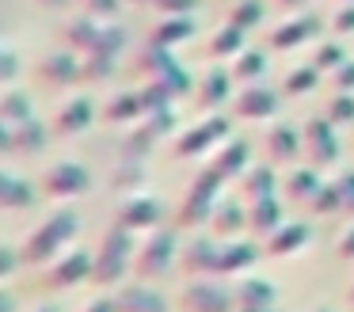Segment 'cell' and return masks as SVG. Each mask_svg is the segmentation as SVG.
<instances>
[{
	"instance_id": "obj_20",
	"label": "cell",
	"mask_w": 354,
	"mask_h": 312,
	"mask_svg": "<svg viewBox=\"0 0 354 312\" xmlns=\"http://www.w3.org/2000/svg\"><path fill=\"white\" fill-rule=\"evenodd\" d=\"M308 240H313V228L305 221H286L274 236H267V251L270 255H297L308 248Z\"/></svg>"
},
{
	"instance_id": "obj_16",
	"label": "cell",
	"mask_w": 354,
	"mask_h": 312,
	"mask_svg": "<svg viewBox=\"0 0 354 312\" xmlns=\"http://www.w3.org/2000/svg\"><path fill=\"white\" fill-rule=\"evenodd\" d=\"M95 118V103L88 95H73L57 107V118H54V129L62 137H73V134H84Z\"/></svg>"
},
{
	"instance_id": "obj_40",
	"label": "cell",
	"mask_w": 354,
	"mask_h": 312,
	"mask_svg": "<svg viewBox=\"0 0 354 312\" xmlns=\"http://www.w3.org/2000/svg\"><path fill=\"white\" fill-rule=\"evenodd\" d=\"M115 65H118V57H107V53H88L84 80H107V76H115Z\"/></svg>"
},
{
	"instance_id": "obj_11",
	"label": "cell",
	"mask_w": 354,
	"mask_h": 312,
	"mask_svg": "<svg viewBox=\"0 0 354 312\" xmlns=\"http://www.w3.org/2000/svg\"><path fill=\"white\" fill-rule=\"evenodd\" d=\"M35 76H39L46 88H73L77 80H84V65H80L73 53H50V57L39 61Z\"/></svg>"
},
{
	"instance_id": "obj_47",
	"label": "cell",
	"mask_w": 354,
	"mask_h": 312,
	"mask_svg": "<svg viewBox=\"0 0 354 312\" xmlns=\"http://www.w3.org/2000/svg\"><path fill=\"white\" fill-rule=\"evenodd\" d=\"M156 8L164 15H191L198 8V0H156Z\"/></svg>"
},
{
	"instance_id": "obj_45",
	"label": "cell",
	"mask_w": 354,
	"mask_h": 312,
	"mask_svg": "<svg viewBox=\"0 0 354 312\" xmlns=\"http://www.w3.org/2000/svg\"><path fill=\"white\" fill-rule=\"evenodd\" d=\"M19 263H24V259H19V251H12L8 244H0V282L12 278V270H16Z\"/></svg>"
},
{
	"instance_id": "obj_39",
	"label": "cell",
	"mask_w": 354,
	"mask_h": 312,
	"mask_svg": "<svg viewBox=\"0 0 354 312\" xmlns=\"http://www.w3.org/2000/svg\"><path fill=\"white\" fill-rule=\"evenodd\" d=\"M328 118L335 122V126H346V122H354V91H339V95H331Z\"/></svg>"
},
{
	"instance_id": "obj_38",
	"label": "cell",
	"mask_w": 354,
	"mask_h": 312,
	"mask_svg": "<svg viewBox=\"0 0 354 312\" xmlns=\"http://www.w3.org/2000/svg\"><path fill=\"white\" fill-rule=\"evenodd\" d=\"M263 73H267V57H263V53H252V50H244V53H240V61L232 65V76L244 80V84H255Z\"/></svg>"
},
{
	"instance_id": "obj_1",
	"label": "cell",
	"mask_w": 354,
	"mask_h": 312,
	"mask_svg": "<svg viewBox=\"0 0 354 312\" xmlns=\"http://www.w3.org/2000/svg\"><path fill=\"white\" fill-rule=\"evenodd\" d=\"M80 221L73 210H57L50 213L42 225H35L31 232H27L24 248H19V259H24L27 266H46L50 259H57L65 248H69V240L77 236Z\"/></svg>"
},
{
	"instance_id": "obj_41",
	"label": "cell",
	"mask_w": 354,
	"mask_h": 312,
	"mask_svg": "<svg viewBox=\"0 0 354 312\" xmlns=\"http://www.w3.org/2000/svg\"><path fill=\"white\" fill-rule=\"evenodd\" d=\"M263 19V4L259 0H240L236 8H232V15H229V23H236V27H255V23Z\"/></svg>"
},
{
	"instance_id": "obj_59",
	"label": "cell",
	"mask_w": 354,
	"mask_h": 312,
	"mask_svg": "<svg viewBox=\"0 0 354 312\" xmlns=\"http://www.w3.org/2000/svg\"><path fill=\"white\" fill-rule=\"evenodd\" d=\"M316 312H335V309H316Z\"/></svg>"
},
{
	"instance_id": "obj_15",
	"label": "cell",
	"mask_w": 354,
	"mask_h": 312,
	"mask_svg": "<svg viewBox=\"0 0 354 312\" xmlns=\"http://www.w3.org/2000/svg\"><path fill=\"white\" fill-rule=\"evenodd\" d=\"M278 103H282V95H278L274 88H263V84H248V88L236 95L232 111H236L240 118H274V114H278Z\"/></svg>"
},
{
	"instance_id": "obj_53",
	"label": "cell",
	"mask_w": 354,
	"mask_h": 312,
	"mask_svg": "<svg viewBox=\"0 0 354 312\" xmlns=\"http://www.w3.org/2000/svg\"><path fill=\"white\" fill-rule=\"evenodd\" d=\"M88 4V12L92 15H111V12H118V0H84Z\"/></svg>"
},
{
	"instance_id": "obj_10",
	"label": "cell",
	"mask_w": 354,
	"mask_h": 312,
	"mask_svg": "<svg viewBox=\"0 0 354 312\" xmlns=\"http://www.w3.org/2000/svg\"><path fill=\"white\" fill-rule=\"evenodd\" d=\"M305 152L313 160V167H331L339 164V134L335 122L324 114V118H313L305 126Z\"/></svg>"
},
{
	"instance_id": "obj_26",
	"label": "cell",
	"mask_w": 354,
	"mask_h": 312,
	"mask_svg": "<svg viewBox=\"0 0 354 312\" xmlns=\"http://www.w3.org/2000/svg\"><path fill=\"white\" fill-rule=\"evenodd\" d=\"M103 118L111 122H141L145 118V103H141V91H115L103 107Z\"/></svg>"
},
{
	"instance_id": "obj_7",
	"label": "cell",
	"mask_w": 354,
	"mask_h": 312,
	"mask_svg": "<svg viewBox=\"0 0 354 312\" xmlns=\"http://www.w3.org/2000/svg\"><path fill=\"white\" fill-rule=\"evenodd\" d=\"M92 263L95 255H88L84 248H65L57 259L46 263V274H42V286L46 289H69L77 282L92 278Z\"/></svg>"
},
{
	"instance_id": "obj_13",
	"label": "cell",
	"mask_w": 354,
	"mask_h": 312,
	"mask_svg": "<svg viewBox=\"0 0 354 312\" xmlns=\"http://www.w3.org/2000/svg\"><path fill=\"white\" fill-rule=\"evenodd\" d=\"M115 297H118V312H168V297L156 286H149L145 278L122 286Z\"/></svg>"
},
{
	"instance_id": "obj_27",
	"label": "cell",
	"mask_w": 354,
	"mask_h": 312,
	"mask_svg": "<svg viewBox=\"0 0 354 312\" xmlns=\"http://www.w3.org/2000/svg\"><path fill=\"white\" fill-rule=\"evenodd\" d=\"M255 244L248 240H225L221 244V259H217V274H236V270H248L255 263Z\"/></svg>"
},
{
	"instance_id": "obj_14",
	"label": "cell",
	"mask_w": 354,
	"mask_h": 312,
	"mask_svg": "<svg viewBox=\"0 0 354 312\" xmlns=\"http://www.w3.org/2000/svg\"><path fill=\"white\" fill-rule=\"evenodd\" d=\"M232 301H236V312H244V309H274L278 289L270 286L267 278H259V274H248V278L232 282Z\"/></svg>"
},
{
	"instance_id": "obj_19",
	"label": "cell",
	"mask_w": 354,
	"mask_h": 312,
	"mask_svg": "<svg viewBox=\"0 0 354 312\" xmlns=\"http://www.w3.org/2000/svg\"><path fill=\"white\" fill-rule=\"evenodd\" d=\"M214 167L221 179H236V175H244L248 167H252V149H248V141H225L221 149H217V156H214Z\"/></svg>"
},
{
	"instance_id": "obj_22",
	"label": "cell",
	"mask_w": 354,
	"mask_h": 312,
	"mask_svg": "<svg viewBox=\"0 0 354 312\" xmlns=\"http://www.w3.org/2000/svg\"><path fill=\"white\" fill-rule=\"evenodd\" d=\"M301 149H305V141H301V134L293 126L274 122V126L267 129V156L274 160V164H290Z\"/></svg>"
},
{
	"instance_id": "obj_46",
	"label": "cell",
	"mask_w": 354,
	"mask_h": 312,
	"mask_svg": "<svg viewBox=\"0 0 354 312\" xmlns=\"http://www.w3.org/2000/svg\"><path fill=\"white\" fill-rule=\"evenodd\" d=\"M16 73H19V61H16V53H12L8 46H0V84H8Z\"/></svg>"
},
{
	"instance_id": "obj_5",
	"label": "cell",
	"mask_w": 354,
	"mask_h": 312,
	"mask_svg": "<svg viewBox=\"0 0 354 312\" xmlns=\"http://www.w3.org/2000/svg\"><path fill=\"white\" fill-rule=\"evenodd\" d=\"M179 309L183 312H232L236 309V301H232V286L217 282L214 274L191 278L183 289H179Z\"/></svg>"
},
{
	"instance_id": "obj_4",
	"label": "cell",
	"mask_w": 354,
	"mask_h": 312,
	"mask_svg": "<svg viewBox=\"0 0 354 312\" xmlns=\"http://www.w3.org/2000/svg\"><path fill=\"white\" fill-rule=\"evenodd\" d=\"M176 263H179V240H176V232H168V228H164V232L156 228V232L149 236V240H141L138 251H133V274L145 278V282L164 278Z\"/></svg>"
},
{
	"instance_id": "obj_60",
	"label": "cell",
	"mask_w": 354,
	"mask_h": 312,
	"mask_svg": "<svg viewBox=\"0 0 354 312\" xmlns=\"http://www.w3.org/2000/svg\"><path fill=\"white\" fill-rule=\"evenodd\" d=\"M351 301H354V282H351Z\"/></svg>"
},
{
	"instance_id": "obj_28",
	"label": "cell",
	"mask_w": 354,
	"mask_h": 312,
	"mask_svg": "<svg viewBox=\"0 0 354 312\" xmlns=\"http://www.w3.org/2000/svg\"><path fill=\"white\" fill-rule=\"evenodd\" d=\"M138 73L145 76V80H153V76H164L168 68H176V57H171V46H160V42H149L145 50L138 53Z\"/></svg>"
},
{
	"instance_id": "obj_12",
	"label": "cell",
	"mask_w": 354,
	"mask_h": 312,
	"mask_svg": "<svg viewBox=\"0 0 354 312\" xmlns=\"http://www.w3.org/2000/svg\"><path fill=\"white\" fill-rule=\"evenodd\" d=\"M217 259H221V244L209 240V236H198V240H191L183 251H179V266H183L191 278L217 274Z\"/></svg>"
},
{
	"instance_id": "obj_29",
	"label": "cell",
	"mask_w": 354,
	"mask_h": 312,
	"mask_svg": "<svg viewBox=\"0 0 354 312\" xmlns=\"http://www.w3.org/2000/svg\"><path fill=\"white\" fill-rule=\"evenodd\" d=\"M100 38H103V23H95L92 15L73 19L69 30H65V42L73 46V53H92L95 46H100Z\"/></svg>"
},
{
	"instance_id": "obj_23",
	"label": "cell",
	"mask_w": 354,
	"mask_h": 312,
	"mask_svg": "<svg viewBox=\"0 0 354 312\" xmlns=\"http://www.w3.org/2000/svg\"><path fill=\"white\" fill-rule=\"evenodd\" d=\"M209 225H214V236L217 240H236L240 232L248 228V210L240 202H217L214 217H209Z\"/></svg>"
},
{
	"instance_id": "obj_6",
	"label": "cell",
	"mask_w": 354,
	"mask_h": 312,
	"mask_svg": "<svg viewBox=\"0 0 354 312\" xmlns=\"http://www.w3.org/2000/svg\"><path fill=\"white\" fill-rule=\"evenodd\" d=\"M92 187V175H88L84 164H73V160H57V164H50L46 172H42V198H50V202H69V198H80L84 190Z\"/></svg>"
},
{
	"instance_id": "obj_30",
	"label": "cell",
	"mask_w": 354,
	"mask_h": 312,
	"mask_svg": "<svg viewBox=\"0 0 354 312\" xmlns=\"http://www.w3.org/2000/svg\"><path fill=\"white\" fill-rule=\"evenodd\" d=\"M145 183V160H118L111 167V190L118 194H138V187Z\"/></svg>"
},
{
	"instance_id": "obj_18",
	"label": "cell",
	"mask_w": 354,
	"mask_h": 312,
	"mask_svg": "<svg viewBox=\"0 0 354 312\" xmlns=\"http://www.w3.org/2000/svg\"><path fill=\"white\" fill-rule=\"evenodd\" d=\"M42 190H35L24 175L0 172V210H31Z\"/></svg>"
},
{
	"instance_id": "obj_51",
	"label": "cell",
	"mask_w": 354,
	"mask_h": 312,
	"mask_svg": "<svg viewBox=\"0 0 354 312\" xmlns=\"http://www.w3.org/2000/svg\"><path fill=\"white\" fill-rule=\"evenodd\" d=\"M339 259H346V263H354V225L346 228L343 236H339Z\"/></svg>"
},
{
	"instance_id": "obj_3",
	"label": "cell",
	"mask_w": 354,
	"mask_h": 312,
	"mask_svg": "<svg viewBox=\"0 0 354 312\" xmlns=\"http://www.w3.org/2000/svg\"><path fill=\"white\" fill-rule=\"evenodd\" d=\"M221 183H225L221 175H217L214 167H206V172L187 187L183 202H179V213H176L179 228H198L214 217L217 202H221Z\"/></svg>"
},
{
	"instance_id": "obj_54",
	"label": "cell",
	"mask_w": 354,
	"mask_h": 312,
	"mask_svg": "<svg viewBox=\"0 0 354 312\" xmlns=\"http://www.w3.org/2000/svg\"><path fill=\"white\" fill-rule=\"evenodd\" d=\"M0 312H16V297L8 289H0Z\"/></svg>"
},
{
	"instance_id": "obj_2",
	"label": "cell",
	"mask_w": 354,
	"mask_h": 312,
	"mask_svg": "<svg viewBox=\"0 0 354 312\" xmlns=\"http://www.w3.org/2000/svg\"><path fill=\"white\" fill-rule=\"evenodd\" d=\"M130 266H133V232L126 225H115L100 240V251H95V263H92V282L100 289L118 286Z\"/></svg>"
},
{
	"instance_id": "obj_31",
	"label": "cell",
	"mask_w": 354,
	"mask_h": 312,
	"mask_svg": "<svg viewBox=\"0 0 354 312\" xmlns=\"http://www.w3.org/2000/svg\"><path fill=\"white\" fill-rule=\"evenodd\" d=\"M320 187H324L320 167H297V172H290V179H286V194H290L293 202H313Z\"/></svg>"
},
{
	"instance_id": "obj_32",
	"label": "cell",
	"mask_w": 354,
	"mask_h": 312,
	"mask_svg": "<svg viewBox=\"0 0 354 312\" xmlns=\"http://www.w3.org/2000/svg\"><path fill=\"white\" fill-rule=\"evenodd\" d=\"M194 35V19L191 15H164L153 30V42L160 46H176V42H187Z\"/></svg>"
},
{
	"instance_id": "obj_24",
	"label": "cell",
	"mask_w": 354,
	"mask_h": 312,
	"mask_svg": "<svg viewBox=\"0 0 354 312\" xmlns=\"http://www.w3.org/2000/svg\"><path fill=\"white\" fill-rule=\"evenodd\" d=\"M316 35H320V23H316L313 15H301V19L282 23V27H278L274 35H270V46H278V50H293V46L313 42Z\"/></svg>"
},
{
	"instance_id": "obj_17",
	"label": "cell",
	"mask_w": 354,
	"mask_h": 312,
	"mask_svg": "<svg viewBox=\"0 0 354 312\" xmlns=\"http://www.w3.org/2000/svg\"><path fill=\"white\" fill-rule=\"evenodd\" d=\"M286 225V213H282V202H278V194L270 198H255L252 205H248V228H252L255 236H274L278 228Z\"/></svg>"
},
{
	"instance_id": "obj_56",
	"label": "cell",
	"mask_w": 354,
	"mask_h": 312,
	"mask_svg": "<svg viewBox=\"0 0 354 312\" xmlns=\"http://www.w3.org/2000/svg\"><path fill=\"white\" fill-rule=\"evenodd\" d=\"M39 4H50V8H62V4H69V0H39Z\"/></svg>"
},
{
	"instance_id": "obj_34",
	"label": "cell",
	"mask_w": 354,
	"mask_h": 312,
	"mask_svg": "<svg viewBox=\"0 0 354 312\" xmlns=\"http://www.w3.org/2000/svg\"><path fill=\"white\" fill-rule=\"evenodd\" d=\"M244 194H248V202H255V198H270V194H278V179H274V172L270 167H248L244 172Z\"/></svg>"
},
{
	"instance_id": "obj_49",
	"label": "cell",
	"mask_w": 354,
	"mask_h": 312,
	"mask_svg": "<svg viewBox=\"0 0 354 312\" xmlns=\"http://www.w3.org/2000/svg\"><path fill=\"white\" fill-rule=\"evenodd\" d=\"M331 27H335V30H343V35H346V30H354V4L339 8V12H335V19H331Z\"/></svg>"
},
{
	"instance_id": "obj_25",
	"label": "cell",
	"mask_w": 354,
	"mask_h": 312,
	"mask_svg": "<svg viewBox=\"0 0 354 312\" xmlns=\"http://www.w3.org/2000/svg\"><path fill=\"white\" fill-rule=\"evenodd\" d=\"M0 118H4L12 129H16V126H27V122H35L39 114H35V103H31V95H27V91L12 88V91H4V95H0Z\"/></svg>"
},
{
	"instance_id": "obj_36",
	"label": "cell",
	"mask_w": 354,
	"mask_h": 312,
	"mask_svg": "<svg viewBox=\"0 0 354 312\" xmlns=\"http://www.w3.org/2000/svg\"><path fill=\"white\" fill-rule=\"evenodd\" d=\"M12 137H16V152H24V156H31V152H39L42 145H46V129H42L39 118L27 122V126H16Z\"/></svg>"
},
{
	"instance_id": "obj_43",
	"label": "cell",
	"mask_w": 354,
	"mask_h": 312,
	"mask_svg": "<svg viewBox=\"0 0 354 312\" xmlns=\"http://www.w3.org/2000/svg\"><path fill=\"white\" fill-rule=\"evenodd\" d=\"M343 61H346V53L339 50V46H320V50H316V61H313V65L320 68V73H324V68H331V73H335Z\"/></svg>"
},
{
	"instance_id": "obj_58",
	"label": "cell",
	"mask_w": 354,
	"mask_h": 312,
	"mask_svg": "<svg viewBox=\"0 0 354 312\" xmlns=\"http://www.w3.org/2000/svg\"><path fill=\"white\" fill-rule=\"evenodd\" d=\"M244 312H278V309H244Z\"/></svg>"
},
{
	"instance_id": "obj_55",
	"label": "cell",
	"mask_w": 354,
	"mask_h": 312,
	"mask_svg": "<svg viewBox=\"0 0 354 312\" xmlns=\"http://www.w3.org/2000/svg\"><path fill=\"white\" fill-rule=\"evenodd\" d=\"M31 312H62L57 304H39V309H31Z\"/></svg>"
},
{
	"instance_id": "obj_21",
	"label": "cell",
	"mask_w": 354,
	"mask_h": 312,
	"mask_svg": "<svg viewBox=\"0 0 354 312\" xmlns=\"http://www.w3.org/2000/svg\"><path fill=\"white\" fill-rule=\"evenodd\" d=\"M236 80L232 73H225L221 65H214L206 76H202V88L198 95H194V103H198V111H217V107H225V99H229V84Z\"/></svg>"
},
{
	"instance_id": "obj_57",
	"label": "cell",
	"mask_w": 354,
	"mask_h": 312,
	"mask_svg": "<svg viewBox=\"0 0 354 312\" xmlns=\"http://www.w3.org/2000/svg\"><path fill=\"white\" fill-rule=\"evenodd\" d=\"M278 4H282V8H297L301 0H278Z\"/></svg>"
},
{
	"instance_id": "obj_50",
	"label": "cell",
	"mask_w": 354,
	"mask_h": 312,
	"mask_svg": "<svg viewBox=\"0 0 354 312\" xmlns=\"http://www.w3.org/2000/svg\"><path fill=\"white\" fill-rule=\"evenodd\" d=\"M84 312H118V297H92Z\"/></svg>"
},
{
	"instance_id": "obj_52",
	"label": "cell",
	"mask_w": 354,
	"mask_h": 312,
	"mask_svg": "<svg viewBox=\"0 0 354 312\" xmlns=\"http://www.w3.org/2000/svg\"><path fill=\"white\" fill-rule=\"evenodd\" d=\"M8 152H16V137H12L8 122L0 118V156H8Z\"/></svg>"
},
{
	"instance_id": "obj_42",
	"label": "cell",
	"mask_w": 354,
	"mask_h": 312,
	"mask_svg": "<svg viewBox=\"0 0 354 312\" xmlns=\"http://www.w3.org/2000/svg\"><path fill=\"white\" fill-rule=\"evenodd\" d=\"M308 205H313L316 213H335V210H343V205H339V190H335V183H324V187L316 190V198H313Z\"/></svg>"
},
{
	"instance_id": "obj_44",
	"label": "cell",
	"mask_w": 354,
	"mask_h": 312,
	"mask_svg": "<svg viewBox=\"0 0 354 312\" xmlns=\"http://www.w3.org/2000/svg\"><path fill=\"white\" fill-rule=\"evenodd\" d=\"M335 190H339V205L343 213H354V172H343L335 179Z\"/></svg>"
},
{
	"instance_id": "obj_48",
	"label": "cell",
	"mask_w": 354,
	"mask_h": 312,
	"mask_svg": "<svg viewBox=\"0 0 354 312\" xmlns=\"http://www.w3.org/2000/svg\"><path fill=\"white\" fill-rule=\"evenodd\" d=\"M335 88H339V91H354V61H351V57H346L343 65L335 68Z\"/></svg>"
},
{
	"instance_id": "obj_9",
	"label": "cell",
	"mask_w": 354,
	"mask_h": 312,
	"mask_svg": "<svg viewBox=\"0 0 354 312\" xmlns=\"http://www.w3.org/2000/svg\"><path fill=\"white\" fill-rule=\"evenodd\" d=\"M164 221V205L153 194H126L118 205V225H126L130 232H156Z\"/></svg>"
},
{
	"instance_id": "obj_37",
	"label": "cell",
	"mask_w": 354,
	"mask_h": 312,
	"mask_svg": "<svg viewBox=\"0 0 354 312\" xmlns=\"http://www.w3.org/2000/svg\"><path fill=\"white\" fill-rule=\"evenodd\" d=\"M320 84V68L316 65H301V68H293L290 76H286V95H308V91Z\"/></svg>"
},
{
	"instance_id": "obj_35",
	"label": "cell",
	"mask_w": 354,
	"mask_h": 312,
	"mask_svg": "<svg viewBox=\"0 0 354 312\" xmlns=\"http://www.w3.org/2000/svg\"><path fill=\"white\" fill-rule=\"evenodd\" d=\"M209 53L214 57H236V53H244V27H236V23L221 27L209 38Z\"/></svg>"
},
{
	"instance_id": "obj_8",
	"label": "cell",
	"mask_w": 354,
	"mask_h": 312,
	"mask_svg": "<svg viewBox=\"0 0 354 312\" xmlns=\"http://www.w3.org/2000/svg\"><path fill=\"white\" fill-rule=\"evenodd\" d=\"M229 118L225 114H209L206 122H198L194 129H187V134L176 137V145H171V152H176L179 160H191V156H202L206 149H214V145H221L225 137H229Z\"/></svg>"
},
{
	"instance_id": "obj_33",
	"label": "cell",
	"mask_w": 354,
	"mask_h": 312,
	"mask_svg": "<svg viewBox=\"0 0 354 312\" xmlns=\"http://www.w3.org/2000/svg\"><path fill=\"white\" fill-rule=\"evenodd\" d=\"M156 141H160V137H156L153 129L145 126V122H133V134L122 137V156H126V160H145L149 152H153Z\"/></svg>"
}]
</instances>
